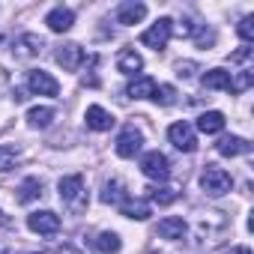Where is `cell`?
I'll list each match as a JSON object with an SVG mask.
<instances>
[{
	"label": "cell",
	"mask_w": 254,
	"mask_h": 254,
	"mask_svg": "<svg viewBox=\"0 0 254 254\" xmlns=\"http://www.w3.org/2000/svg\"><path fill=\"white\" fill-rule=\"evenodd\" d=\"M57 189H60V200H63V206L69 209V212H84L87 209V189H84V177L81 174H69V177H63L60 183H57Z\"/></svg>",
	"instance_id": "cell-1"
},
{
	"label": "cell",
	"mask_w": 254,
	"mask_h": 254,
	"mask_svg": "<svg viewBox=\"0 0 254 254\" xmlns=\"http://www.w3.org/2000/svg\"><path fill=\"white\" fill-rule=\"evenodd\" d=\"M200 189L209 194V197H221L233 189V177L224 171V168H215V165H206V171L200 174Z\"/></svg>",
	"instance_id": "cell-2"
},
{
	"label": "cell",
	"mask_w": 254,
	"mask_h": 254,
	"mask_svg": "<svg viewBox=\"0 0 254 254\" xmlns=\"http://www.w3.org/2000/svg\"><path fill=\"white\" fill-rule=\"evenodd\" d=\"M141 147H144V135H141V129L135 123H126L123 129H120V135H117V156L120 159H135L138 153H141Z\"/></svg>",
	"instance_id": "cell-3"
},
{
	"label": "cell",
	"mask_w": 254,
	"mask_h": 254,
	"mask_svg": "<svg viewBox=\"0 0 254 254\" xmlns=\"http://www.w3.org/2000/svg\"><path fill=\"white\" fill-rule=\"evenodd\" d=\"M141 171H144V177H147V180L165 183V180L171 177V162H168V156H165V153L150 150V153H144V156H141Z\"/></svg>",
	"instance_id": "cell-4"
},
{
	"label": "cell",
	"mask_w": 254,
	"mask_h": 254,
	"mask_svg": "<svg viewBox=\"0 0 254 254\" xmlns=\"http://www.w3.org/2000/svg\"><path fill=\"white\" fill-rule=\"evenodd\" d=\"M171 36H174V21L171 18H159L150 30L141 33V42L147 48H153V51H165L168 42H171Z\"/></svg>",
	"instance_id": "cell-5"
},
{
	"label": "cell",
	"mask_w": 254,
	"mask_h": 254,
	"mask_svg": "<svg viewBox=\"0 0 254 254\" xmlns=\"http://www.w3.org/2000/svg\"><path fill=\"white\" fill-rule=\"evenodd\" d=\"M224 227H227V218L218 209H209V212H200L197 215V239L200 242H215V236Z\"/></svg>",
	"instance_id": "cell-6"
},
{
	"label": "cell",
	"mask_w": 254,
	"mask_h": 254,
	"mask_svg": "<svg viewBox=\"0 0 254 254\" xmlns=\"http://www.w3.org/2000/svg\"><path fill=\"white\" fill-rule=\"evenodd\" d=\"M168 141L180 150V153H194L197 150V135H194V126L191 123H174L168 129Z\"/></svg>",
	"instance_id": "cell-7"
},
{
	"label": "cell",
	"mask_w": 254,
	"mask_h": 254,
	"mask_svg": "<svg viewBox=\"0 0 254 254\" xmlns=\"http://www.w3.org/2000/svg\"><path fill=\"white\" fill-rule=\"evenodd\" d=\"M27 227H30L33 233H39V236H57V230H60V215L51 212V209H36V212L27 215Z\"/></svg>",
	"instance_id": "cell-8"
},
{
	"label": "cell",
	"mask_w": 254,
	"mask_h": 254,
	"mask_svg": "<svg viewBox=\"0 0 254 254\" xmlns=\"http://www.w3.org/2000/svg\"><path fill=\"white\" fill-rule=\"evenodd\" d=\"M42 48H45V39H42L39 33H21V36L12 39V54H15V60H33V57H39Z\"/></svg>",
	"instance_id": "cell-9"
},
{
	"label": "cell",
	"mask_w": 254,
	"mask_h": 254,
	"mask_svg": "<svg viewBox=\"0 0 254 254\" xmlns=\"http://www.w3.org/2000/svg\"><path fill=\"white\" fill-rule=\"evenodd\" d=\"M84 48L78 45V42H63V45H57V51H54V60L66 69V72H78L81 69V63H84Z\"/></svg>",
	"instance_id": "cell-10"
},
{
	"label": "cell",
	"mask_w": 254,
	"mask_h": 254,
	"mask_svg": "<svg viewBox=\"0 0 254 254\" xmlns=\"http://www.w3.org/2000/svg\"><path fill=\"white\" fill-rule=\"evenodd\" d=\"M27 87H30V93H39V96H57L60 93L57 78L45 69H30L27 72Z\"/></svg>",
	"instance_id": "cell-11"
},
{
	"label": "cell",
	"mask_w": 254,
	"mask_h": 254,
	"mask_svg": "<svg viewBox=\"0 0 254 254\" xmlns=\"http://www.w3.org/2000/svg\"><path fill=\"white\" fill-rule=\"evenodd\" d=\"M117 209H120L123 218H132V221H147V218L153 215L150 200H141V197H126Z\"/></svg>",
	"instance_id": "cell-12"
},
{
	"label": "cell",
	"mask_w": 254,
	"mask_h": 254,
	"mask_svg": "<svg viewBox=\"0 0 254 254\" xmlns=\"http://www.w3.org/2000/svg\"><path fill=\"white\" fill-rule=\"evenodd\" d=\"M147 18V6L141 3V0H126V3H120L117 6V21L120 24H141Z\"/></svg>",
	"instance_id": "cell-13"
},
{
	"label": "cell",
	"mask_w": 254,
	"mask_h": 254,
	"mask_svg": "<svg viewBox=\"0 0 254 254\" xmlns=\"http://www.w3.org/2000/svg\"><path fill=\"white\" fill-rule=\"evenodd\" d=\"M45 24H48V30H54V33H66V30H72V24H75V12H72L69 6H54V9L45 15Z\"/></svg>",
	"instance_id": "cell-14"
},
{
	"label": "cell",
	"mask_w": 254,
	"mask_h": 254,
	"mask_svg": "<svg viewBox=\"0 0 254 254\" xmlns=\"http://www.w3.org/2000/svg\"><path fill=\"white\" fill-rule=\"evenodd\" d=\"M84 120H87V126H90L93 132H108L111 126L117 123V120H114V114H111V111H105L102 105H90V108H87V114H84Z\"/></svg>",
	"instance_id": "cell-15"
},
{
	"label": "cell",
	"mask_w": 254,
	"mask_h": 254,
	"mask_svg": "<svg viewBox=\"0 0 254 254\" xmlns=\"http://www.w3.org/2000/svg\"><path fill=\"white\" fill-rule=\"evenodd\" d=\"M141 69H144V57H141L135 48H123V51L117 54V72L135 75V72H141Z\"/></svg>",
	"instance_id": "cell-16"
},
{
	"label": "cell",
	"mask_w": 254,
	"mask_h": 254,
	"mask_svg": "<svg viewBox=\"0 0 254 254\" xmlns=\"http://www.w3.org/2000/svg\"><path fill=\"white\" fill-rule=\"evenodd\" d=\"M194 129L203 132V135H218L224 129V114L221 111H203L194 123Z\"/></svg>",
	"instance_id": "cell-17"
},
{
	"label": "cell",
	"mask_w": 254,
	"mask_h": 254,
	"mask_svg": "<svg viewBox=\"0 0 254 254\" xmlns=\"http://www.w3.org/2000/svg\"><path fill=\"white\" fill-rule=\"evenodd\" d=\"M186 230H189V224H186L183 218H177V215L162 218V221H159V227H156V233H159L162 239H183V236H186Z\"/></svg>",
	"instance_id": "cell-18"
},
{
	"label": "cell",
	"mask_w": 254,
	"mask_h": 254,
	"mask_svg": "<svg viewBox=\"0 0 254 254\" xmlns=\"http://www.w3.org/2000/svg\"><path fill=\"white\" fill-rule=\"evenodd\" d=\"M15 197H18V203H33V200H39V197H42V180H39V177H24Z\"/></svg>",
	"instance_id": "cell-19"
},
{
	"label": "cell",
	"mask_w": 254,
	"mask_h": 254,
	"mask_svg": "<svg viewBox=\"0 0 254 254\" xmlns=\"http://www.w3.org/2000/svg\"><path fill=\"white\" fill-rule=\"evenodd\" d=\"M215 150H218L221 156L233 159V156H242V153H248V150H251V144H248L245 138H239V135H230V138H221Z\"/></svg>",
	"instance_id": "cell-20"
},
{
	"label": "cell",
	"mask_w": 254,
	"mask_h": 254,
	"mask_svg": "<svg viewBox=\"0 0 254 254\" xmlns=\"http://www.w3.org/2000/svg\"><path fill=\"white\" fill-rule=\"evenodd\" d=\"M123 200H126V183H123L120 177L108 180V183L102 186V203H114V206H120Z\"/></svg>",
	"instance_id": "cell-21"
},
{
	"label": "cell",
	"mask_w": 254,
	"mask_h": 254,
	"mask_svg": "<svg viewBox=\"0 0 254 254\" xmlns=\"http://www.w3.org/2000/svg\"><path fill=\"white\" fill-rule=\"evenodd\" d=\"M153 90H156V78H150V75H138L129 87H126V96H132V99H150Z\"/></svg>",
	"instance_id": "cell-22"
},
{
	"label": "cell",
	"mask_w": 254,
	"mask_h": 254,
	"mask_svg": "<svg viewBox=\"0 0 254 254\" xmlns=\"http://www.w3.org/2000/svg\"><path fill=\"white\" fill-rule=\"evenodd\" d=\"M203 87L206 90H224V93H230V72L227 69H209V72H203Z\"/></svg>",
	"instance_id": "cell-23"
},
{
	"label": "cell",
	"mask_w": 254,
	"mask_h": 254,
	"mask_svg": "<svg viewBox=\"0 0 254 254\" xmlns=\"http://www.w3.org/2000/svg\"><path fill=\"white\" fill-rule=\"evenodd\" d=\"M51 120H54V108H48V105H36V108L27 111V123L33 129H48Z\"/></svg>",
	"instance_id": "cell-24"
},
{
	"label": "cell",
	"mask_w": 254,
	"mask_h": 254,
	"mask_svg": "<svg viewBox=\"0 0 254 254\" xmlns=\"http://www.w3.org/2000/svg\"><path fill=\"white\" fill-rule=\"evenodd\" d=\"M96 251H102V254H117L120 248H123V242H120V233H114V230H102L99 236H96Z\"/></svg>",
	"instance_id": "cell-25"
},
{
	"label": "cell",
	"mask_w": 254,
	"mask_h": 254,
	"mask_svg": "<svg viewBox=\"0 0 254 254\" xmlns=\"http://www.w3.org/2000/svg\"><path fill=\"white\" fill-rule=\"evenodd\" d=\"M18 162H21V150L18 147H3V144H0V174L12 171Z\"/></svg>",
	"instance_id": "cell-26"
},
{
	"label": "cell",
	"mask_w": 254,
	"mask_h": 254,
	"mask_svg": "<svg viewBox=\"0 0 254 254\" xmlns=\"http://www.w3.org/2000/svg\"><path fill=\"white\" fill-rule=\"evenodd\" d=\"M177 197H180V191L171 189V186H156V189H150V200L159 203V206H168V203H174Z\"/></svg>",
	"instance_id": "cell-27"
},
{
	"label": "cell",
	"mask_w": 254,
	"mask_h": 254,
	"mask_svg": "<svg viewBox=\"0 0 254 254\" xmlns=\"http://www.w3.org/2000/svg\"><path fill=\"white\" fill-rule=\"evenodd\" d=\"M150 99H153L156 105H165V108H168V105H174V102H177V90H174L171 84H156V90H153V96H150Z\"/></svg>",
	"instance_id": "cell-28"
},
{
	"label": "cell",
	"mask_w": 254,
	"mask_h": 254,
	"mask_svg": "<svg viewBox=\"0 0 254 254\" xmlns=\"http://www.w3.org/2000/svg\"><path fill=\"white\" fill-rule=\"evenodd\" d=\"M251 81H254V72H251V69L236 72V78L230 75V93H245V90L251 87Z\"/></svg>",
	"instance_id": "cell-29"
},
{
	"label": "cell",
	"mask_w": 254,
	"mask_h": 254,
	"mask_svg": "<svg viewBox=\"0 0 254 254\" xmlns=\"http://www.w3.org/2000/svg\"><path fill=\"white\" fill-rule=\"evenodd\" d=\"M236 33L242 36V42L248 45L251 39H254V15H245L242 21H239V27H236Z\"/></svg>",
	"instance_id": "cell-30"
},
{
	"label": "cell",
	"mask_w": 254,
	"mask_h": 254,
	"mask_svg": "<svg viewBox=\"0 0 254 254\" xmlns=\"http://www.w3.org/2000/svg\"><path fill=\"white\" fill-rule=\"evenodd\" d=\"M245 60H251V48H248V45H242L239 51L230 54V63H245Z\"/></svg>",
	"instance_id": "cell-31"
},
{
	"label": "cell",
	"mask_w": 254,
	"mask_h": 254,
	"mask_svg": "<svg viewBox=\"0 0 254 254\" xmlns=\"http://www.w3.org/2000/svg\"><path fill=\"white\" fill-rule=\"evenodd\" d=\"M194 69H197V66H194V63H189V60H186V63H183V60L177 63V75H180V78H191V75H194Z\"/></svg>",
	"instance_id": "cell-32"
},
{
	"label": "cell",
	"mask_w": 254,
	"mask_h": 254,
	"mask_svg": "<svg viewBox=\"0 0 254 254\" xmlns=\"http://www.w3.org/2000/svg\"><path fill=\"white\" fill-rule=\"evenodd\" d=\"M227 254H251V248H248V245H233Z\"/></svg>",
	"instance_id": "cell-33"
},
{
	"label": "cell",
	"mask_w": 254,
	"mask_h": 254,
	"mask_svg": "<svg viewBox=\"0 0 254 254\" xmlns=\"http://www.w3.org/2000/svg\"><path fill=\"white\" fill-rule=\"evenodd\" d=\"M12 99H15V102H24L27 96H24V90H18V87H15V90H12Z\"/></svg>",
	"instance_id": "cell-34"
},
{
	"label": "cell",
	"mask_w": 254,
	"mask_h": 254,
	"mask_svg": "<svg viewBox=\"0 0 254 254\" xmlns=\"http://www.w3.org/2000/svg\"><path fill=\"white\" fill-rule=\"evenodd\" d=\"M6 84H9V75H6V72H3V69H0V90H3V87H6Z\"/></svg>",
	"instance_id": "cell-35"
},
{
	"label": "cell",
	"mask_w": 254,
	"mask_h": 254,
	"mask_svg": "<svg viewBox=\"0 0 254 254\" xmlns=\"http://www.w3.org/2000/svg\"><path fill=\"white\" fill-rule=\"evenodd\" d=\"M6 224H9V215H6L3 209H0V227H6Z\"/></svg>",
	"instance_id": "cell-36"
},
{
	"label": "cell",
	"mask_w": 254,
	"mask_h": 254,
	"mask_svg": "<svg viewBox=\"0 0 254 254\" xmlns=\"http://www.w3.org/2000/svg\"><path fill=\"white\" fill-rule=\"evenodd\" d=\"M33 254H39V251H33Z\"/></svg>",
	"instance_id": "cell-37"
}]
</instances>
